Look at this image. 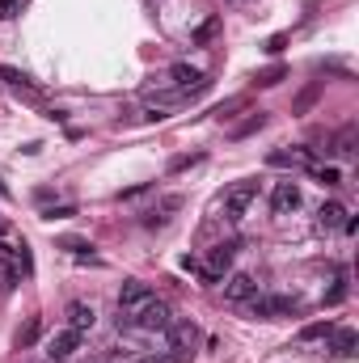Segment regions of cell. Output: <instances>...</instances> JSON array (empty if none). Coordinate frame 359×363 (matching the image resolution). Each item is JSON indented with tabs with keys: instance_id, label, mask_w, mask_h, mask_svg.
<instances>
[{
	"instance_id": "6da1fadb",
	"label": "cell",
	"mask_w": 359,
	"mask_h": 363,
	"mask_svg": "<svg viewBox=\"0 0 359 363\" xmlns=\"http://www.w3.org/2000/svg\"><path fill=\"white\" fill-rule=\"evenodd\" d=\"M174 317H169V304L165 300H144L135 313H118V326H131V330H140V334H165V326H169Z\"/></svg>"
},
{
	"instance_id": "3957f363",
	"label": "cell",
	"mask_w": 359,
	"mask_h": 363,
	"mask_svg": "<svg viewBox=\"0 0 359 363\" xmlns=\"http://www.w3.org/2000/svg\"><path fill=\"white\" fill-rule=\"evenodd\" d=\"M233 258H237V245H233V241L212 245V250H207V271H203V283H216V279L233 266Z\"/></svg>"
},
{
	"instance_id": "2e32d148",
	"label": "cell",
	"mask_w": 359,
	"mask_h": 363,
	"mask_svg": "<svg viewBox=\"0 0 359 363\" xmlns=\"http://www.w3.org/2000/svg\"><path fill=\"white\" fill-rule=\"evenodd\" d=\"M284 76H288V68H284V63H271V68H262V72L254 76V85H258V89H271V85H279Z\"/></svg>"
},
{
	"instance_id": "8fae6325",
	"label": "cell",
	"mask_w": 359,
	"mask_h": 363,
	"mask_svg": "<svg viewBox=\"0 0 359 363\" xmlns=\"http://www.w3.org/2000/svg\"><path fill=\"white\" fill-rule=\"evenodd\" d=\"M76 347H80V334H76V330H59V334L47 343V355H51V359H68Z\"/></svg>"
},
{
	"instance_id": "44dd1931",
	"label": "cell",
	"mask_w": 359,
	"mask_h": 363,
	"mask_svg": "<svg viewBox=\"0 0 359 363\" xmlns=\"http://www.w3.org/2000/svg\"><path fill=\"white\" fill-rule=\"evenodd\" d=\"M216 30H220V17H207V21L195 30V42H199V47H203V42H212V38H216Z\"/></svg>"
},
{
	"instance_id": "cb8c5ba5",
	"label": "cell",
	"mask_w": 359,
	"mask_h": 363,
	"mask_svg": "<svg viewBox=\"0 0 359 363\" xmlns=\"http://www.w3.org/2000/svg\"><path fill=\"white\" fill-rule=\"evenodd\" d=\"M317 93H322V85H309V89H305V93L296 97V114H305V110H309V106L317 101Z\"/></svg>"
},
{
	"instance_id": "484cf974",
	"label": "cell",
	"mask_w": 359,
	"mask_h": 363,
	"mask_svg": "<svg viewBox=\"0 0 359 363\" xmlns=\"http://www.w3.org/2000/svg\"><path fill=\"white\" fill-rule=\"evenodd\" d=\"M203 161V152H190V156H178L174 165H169V173H182V169H190V165H199Z\"/></svg>"
},
{
	"instance_id": "7c38bea8",
	"label": "cell",
	"mask_w": 359,
	"mask_h": 363,
	"mask_svg": "<svg viewBox=\"0 0 359 363\" xmlns=\"http://www.w3.org/2000/svg\"><path fill=\"white\" fill-rule=\"evenodd\" d=\"M343 220H347V207H343V203H326V207L317 211V228H322V233L343 228Z\"/></svg>"
},
{
	"instance_id": "277c9868",
	"label": "cell",
	"mask_w": 359,
	"mask_h": 363,
	"mask_svg": "<svg viewBox=\"0 0 359 363\" xmlns=\"http://www.w3.org/2000/svg\"><path fill=\"white\" fill-rule=\"evenodd\" d=\"M245 304H250V313H254V317H262V321L284 317V313H292V309H296V300H292V296H250Z\"/></svg>"
},
{
	"instance_id": "d4e9b609",
	"label": "cell",
	"mask_w": 359,
	"mask_h": 363,
	"mask_svg": "<svg viewBox=\"0 0 359 363\" xmlns=\"http://www.w3.org/2000/svg\"><path fill=\"white\" fill-rule=\"evenodd\" d=\"M343 300H347V279H334V288L326 292V304L334 309V304H343Z\"/></svg>"
},
{
	"instance_id": "30bf717a",
	"label": "cell",
	"mask_w": 359,
	"mask_h": 363,
	"mask_svg": "<svg viewBox=\"0 0 359 363\" xmlns=\"http://www.w3.org/2000/svg\"><path fill=\"white\" fill-rule=\"evenodd\" d=\"M267 165H275V169H288V165H292V169H296V165H313V152H309V148H292V152L279 148V152L267 156Z\"/></svg>"
},
{
	"instance_id": "9c48e42d",
	"label": "cell",
	"mask_w": 359,
	"mask_h": 363,
	"mask_svg": "<svg viewBox=\"0 0 359 363\" xmlns=\"http://www.w3.org/2000/svg\"><path fill=\"white\" fill-rule=\"evenodd\" d=\"M93 321H97L93 304H85V300H72V304H68V330L85 334V330H93Z\"/></svg>"
},
{
	"instance_id": "603a6c76",
	"label": "cell",
	"mask_w": 359,
	"mask_h": 363,
	"mask_svg": "<svg viewBox=\"0 0 359 363\" xmlns=\"http://www.w3.org/2000/svg\"><path fill=\"white\" fill-rule=\"evenodd\" d=\"M237 110H245V97H229V101H224V106H216V118H220V123H224V118H233V114H237Z\"/></svg>"
},
{
	"instance_id": "4fadbf2b",
	"label": "cell",
	"mask_w": 359,
	"mask_h": 363,
	"mask_svg": "<svg viewBox=\"0 0 359 363\" xmlns=\"http://www.w3.org/2000/svg\"><path fill=\"white\" fill-rule=\"evenodd\" d=\"M0 80H8V85H13L17 93H30V97H38V89L30 85V76H21V72H17V68H8V63L0 68Z\"/></svg>"
},
{
	"instance_id": "e0dca14e",
	"label": "cell",
	"mask_w": 359,
	"mask_h": 363,
	"mask_svg": "<svg viewBox=\"0 0 359 363\" xmlns=\"http://www.w3.org/2000/svg\"><path fill=\"white\" fill-rule=\"evenodd\" d=\"M262 127H267V114L258 110V114H250L245 123H237V127H233V140H245V135H254V131H262Z\"/></svg>"
},
{
	"instance_id": "7a4b0ae2",
	"label": "cell",
	"mask_w": 359,
	"mask_h": 363,
	"mask_svg": "<svg viewBox=\"0 0 359 363\" xmlns=\"http://www.w3.org/2000/svg\"><path fill=\"white\" fill-rule=\"evenodd\" d=\"M254 199H258V182H233L224 190V220H241Z\"/></svg>"
},
{
	"instance_id": "9a60e30c",
	"label": "cell",
	"mask_w": 359,
	"mask_h": 363,
	"mask_svg": "<svg viewBox=\"0 0 359 363\" xmlns=\"http://www.w3.org/2000/svg\"><path fill=\"white\" fill-rule=\"evenodd\" d=\"M355 343H359L355 330H334V355L351 359V355H355Z\"/></svg>"
},
{
	"instance_id": "83f0119b",
	"label": "cell",
	"mask_w": 359,
	"mask_h": 363,
	"mask_svg": "<svg viewBox=\"0 0 359 363\" xmlns=\"http://www.w3.org/2000/svg\"><path fill=\"white\" fill-rule=\"evenodd\" d=\"M42 216H47V220H68V216H76V207H47Z\"/></svg>"
},
{
	"instance_id": "ffe728a7",
	"label": "cell",
	"mask_w": 359,
	"mask_h": 363,
	"mask_svg": "<svg viewBox=\"0 0 359 363\" xmlns=\"http://www.w3.org/2000/svg\"><path fill=\"white\" fill-rule=\"evenodd\" d=\"M38 330H42V321H38V317H30V321L17 330V347H30V343L38 338Z\"/></svg>"
},
{
	"instance_id": "4dcf8cb0",
	"label": "cell",
	"mask_w": 359,
	"mask_h": 363,
	"mask_svg": "<svg viewBox=\"0 0 359 363\" xmlns=\"http://www.w3.org/2000/svg\"><path fill=\"white\" fill-rule=\"evenodd\" d=\"M343 233H347V237H355V233H359V220H355V216H347V220H343Z\"/></svg>"
},
{
	"instance_id": "ac0fdd59",
	"label": "cell",
	"mask_w": 359,
	"mask_h": 363,
	"mask_svg": "<svg viewBox=\"0 0 359 363\" xmlns=\"http://www.w3.org/2000/svg\"><path fill=\"white\" fill-rule=\"evenodd\" d=\"M334 334V321H313L300 330V343H317V338H330Z\"/></svg>"
},
{
	"instance_id": "7402d4cb",
	"label": "cell",
	"mask_w": 359,
	"mask_h": 363,
	"mask_svg": "<svg viewBox=\"0 0 359 363\" xmlns=\"http://www.w3.org/2000/svg\"><path fill=\"white\" fill-rule=\"evenodd\" d=\"M313 178H317L322 186H339V182H343V173H339L334 165H317V169H313Z\"/></svg>"
},
{
	"instance_id": "f1b7e54d",
	"label": "cell",
	"mask_w": 359,
	"mask_h": 363,
	"mask_svg": "<svg viewBox=\"0 0 359 363\" xmlns=\"http://www.w3.org/2000/svg\"><path fill=\"white\" fill-rule=\"evenodd\" d=\"M17 4H21V0H0V21H8V17L17 13Z\"/></svg>"
},
{
	"instance_id": "4316f807",
	"label": "cell",
	"mask_w": 359,
	"mask_h": 363,
	"mask_svg": "<svg viewBox=\"0 0 359 363\" xmlns=\"http://www.w3.org/2000/svg\"><path fill=\"white\" fill-rule=\"evenodd\" d=\"M284 47H288V34H271V38H267V47H262V51H267V55H279V51H284Z\"/></svg>"
},
{
	"instance_id": "5bb4252c",
	"label": "cell",
	"mask_w": 359,
	"mask_h": 363,
	"mask_svg": "<svg viewBox=\"0 0 359 363\" xmlns=\"http://www.w3.org/2000/svg\"><path fill=\"white\" fill-rule=\"evenodd\" d=\"M355 140H359V131H355V127H343L330 152H334V156H355Z\"/></svg>"
},
{
	"instance_id": "ba28073f",
	"label": "cell",
	"mask_w": 359,
	"mask_h": 363,
	"mask_svg": "<svg viewBox=\"0 0 359 363\" xmlns=\"http://www.w3.org/2000/svg\"><path fill=\"white\" fill-rule=\"evenodd\" d=\"M250 296H258L254 275H229V283H224V300H229V304H245Z\"/></svg>"
},
{
	"instance_id": "5b68a950",
	"label": "cell",
	"mask_w": 359,
	"mask_h": 363,
	"mask_svg": "<svg viewBox=\"0 0 359 363\" xmlns=\"http://www.w3.org/2000/svg\"><path fill=\"white\" fill-rule=\"evenodd\" d=\"M144 300H152V288H148V283H140V279H127V283L118 288V313H135Z\"/></svg>"
},
{
	"instance_id": "f546056e",
	"label": "cell",
	"mask_w": 359,
	"mask_h": 363,
	"mask_svg": "<svg viewBox=\"0 0 359 363\" xmlns=\"http://www.w3.org/2000/svg\"><path fill=\"white\" fill-rule=\"evenodd\" d=\"M63 250H72V254H85V250H93V245H85V241H76V237H68V241H63Z\"/></svg>"
},
{
	"instance_id": "8992f818",
	"label": "cell",
	"mask_w": 359,
	"mask_h": 363,
	"mask_svg": "<svg viewBox=\"0 0 359 363\" xmlns=\"http://www.w3.org/2000/svg\"><path fill=\"white\" fill-rule=\"evenodd\" d=\"M165 334H169V351H186V355H195V338H199V330H195L190 321H169Z\"/></svg>"
},
{
	"instance_id": "d6986e66",
	"label": "cell",
	"mask_w": 359,
	"mask_h": 363,
	"mask_svg": "<svg viewBox=\"0 0 359 363\" xmlns=\"http://www.w3.org/2000/svg\"><path fill=\"white\" fill-rule=\"evenodd\" d=\"M135 363H190L186 351H157V355H140Z\"/></svg>"
},
{
	"instance_id": "52a82bcc",
	"label": "cell",
	"mask_w": 359,
	"mask_h": 363,
	"mask_svg": "<svg viewBox=\"0 0 359 363\" xmlns=\"http://www.w3.org/2000/svg\"><path fill=\"white\" fill-rule=\"evenodd\" d=\"M271 207H275L279 216L296 211V207H300V186H296V182H275V190H271Z\"/></svg>"
}]
</instances>
